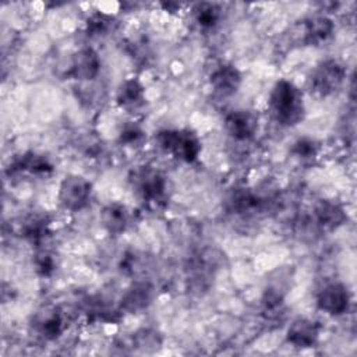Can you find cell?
<instances>
[{
	"instance_id": "cell-1",
	"label": "cell",
	"mask_w": 357,
	"mask_h": 357,
	"mask_svg": "<svg viewBox=\"0 0 357 357\" xmlns=\"http://www.w3.org/2000/svg\"><path fill=\"white\" fill-rule=\"evenodd\" d=\"M268 109L272 119L283 126H297L305 114V106L301 91L289 79H279L273 84L268 96Z\"/></svg>"
},
{
	"instance_id": "cell-2",
	"label": "cell",
	"mask_w": 357,
	"mask_h": 357,
	"mask_svg": "<svg viewBox=\"0 0 357 357\" xmlns=\"http://www.w3.org/2000/svg\"><path fill=\"white\" fill-rule=\"evenodd\" d=\"M155 139L163 152L185 163H194L202 151L199 137L190 128H163Z\"/></svg>"
},
{
	"instance_id": "cell-3",
	"label": "cell",
	"mask_w": 357,
	"mask_h": 357,
	"mask_svg": "<svg viewBox=\"0 0 357 357\" xmlns=\"http://www.w3.org/2000/svg\"><path fill=\"white\" fill-rule=\"evenodd\" d=\"M130 184L134 192L149 205L163 202L167 194V180L165 174L149 165L134 169L130 174Z\"/></svg>"
},
{
	"instance_id": "cell-4",
	"label": "cell",
	"mask_w": 357,
	"mask_h": 357,
	"mask_svg": "<svg viewBox=\"0 0 357 357\" xmlns=\"http://www.w3.org/2000/svg\"><path fill=\"white\" fill-rule=\"evenodd\" d=\"M92 198V184L91 181L81 174H68L66 176L57 192L59 204L63 209L70 212H78L86 208Z\"/></svg>"
},
{
	"instance_id": "cell-5",
	"label": "cell",
	"mask_w": 357,
	"mask_h": 357,
	"mask_svg": "<svg viewBox=\"0 0 357 357\" xmlns=\"http://www.w3.org/2000/svg\"><path fill=\"white\" fill-rule=\"evenodd\" d=\"M346 78L344 66L336 59L322 60L310 75V86L319 96L335 93Z\"/></svg>"
},
{
	"instance_id": "cell-6",
	"label": "cell",
	"mask_w": 357,
	"mask_h": 357,
	"mask_svg": "<svg viewBox=\"0 0 357 357\" xmlns=\"http://www.w3.org/2000/svg\"><path fill=\"white\" fill-rule=\"evenodd\" d=\"M315 303L319 311L331 317H340L350 310L351 294L343 283L329 282L318 290Z\"/></svg>"
},
{
	"instance_id": "cell-7",
	"label": "cell",
	"mask_w": 357,
	"mask_h": 357,
	"mask_svg": "<svg viewBox=\"0 0 357 357\" xmlns=\"http://www.w3.org/2000/svg\"><path fill=\"white\" fill-rule=\"evenodd\" d=\"M102 61L98 52L92 47H81L71 57L67 75L73 79L88 82L93 81L100 73Z\"/></svg>"
},
{
	"instance_id": "cell-8",
	"label": "cell",
	"mask_w": 357,
	"mask_h": 357,
	"mask_svg": "<svg viewBox=\"0 0 357 357\" xmlns=\"http://www.w3.org/2000/svg\"><path fill=\"white\" fill-rule=\"evenodd\" d=\"M225 130L234 141H248L254 138L258 131L259 120L258 116L245 109L231 110L225 117Z\"/></svg>"
},
{
	"instance_id": "cell-9",
	"label": "cell",
	"mask_w": 357,
	"mask_h": 357,
	"mask_svg": "<svg viewBox=\"0 0 357 357\" xmlns=\"http://www.w3.org/2000/svg\"><path fill=\"white\" fill-rule=\"evenodd\" d=\"M64 315L53 305L39 308L32 317L33 331L45 340H54L64 332Z\"/></svg>"
},
{
	"instance_id": "cell-10",
	"label": "cell",
	"mask_w": 357,
	"mask_h": 357,
	"mask_svg": "<svg viewBox=\"0 0 357 357\" xmlns=\"http://www.w3.org/2000/svg\"><path fill=\"white\" fill-rule=\"evenodd\" d=\"M153 286L146 280H135L131 283L120 298V310L128 314H137L146 310L153 300Z\"/></svg>"
},
{
	"instance_id": "cell-11",
	"label": "cell",
	"mask_w": 357,
	"mask_h": 357,
	"mask_svg": "<svg viewBox=\"0 0 357 357\" xmlns=\"http://www.w3.org/2000/svg\"><path fill=\"white\" fill-rule=\"evenodd\" d=\"M243 82L241 71L231 63L218 64L209 74V84L222 96H230L238 91Z\"/></svg>"
},
{
	"instance_id": "cell-12",
	"label": "cell",
	"mask_w": 357,
	"mask_h": 357,
	"mask_svg": "<svg viewBox=\"0 0 357 357\" xmlns=\"http://www.w3.org/2000/svg\"><path fill=\"white\" fill-rule=\"evenodd\" d=\"M321 326L310 318H296L286 331V340L297 349L314 347L319 339Z\"/></svg>"
},
{
	"instance_id": "cell-13",
	"label": "cell",
	"mask_w": 357,
	"mask_h": 357,
	"mask_svg": "<svg viewBox=\"0 0 357 357\" xmlns=\"http://www.w3.org/2000/svg\"><path fill=\"white\" fill-rule=\"evenodd\" d=\"M130 211L126 205L110 202L105 205L99 213V222L106 233L112 236L123 234L130 226Z\"/></svg>"
},
{
	"instance_id": "cell-14",
	"label": "cell",
	"mask_w": 357,
	"mask_h": 357,
	"mask_svg": "<svg viewBox=\"0 0 357 357\" xmlns=\"http://www.w3.org/2000/svg\"><path fill=\"white\" fill-rule=\"evenodd\" d=\"M10 170L14 173L46 176L53 172V163L43 153H39L35 151H26L14 158V160L10 165Z\"/></svg>"
},
{
	"instance_id": "cell-15",
	"label": "cell",
	"mask_w": 357,
	"mask_h": 357,
	"mask_svg": "<svg viewBox=\"0 0 357 357\" xmlns=\"http://www.w3.org/2000/svg\"><path fill=\"white\" fill-rule=\"evenodd\" d=\"M314 219L324 230H335L346 223L347 213L342 204L333 199H322L314 209Z\"/></svg>"
},
{
	"instance_id": "cell-16",
	"label": "cell",
	"mask_w": 357,
	"mask_h": 357,
	"mask_svg": "<svg viewBox=\"0 0 357 357\" xmlns=\"http://www.w3.org/2000/svg\"><path fill=\"white\" fill-rule=\"evenodd\" d=\"M145 88L137 78H126L116 91V103L119 107L134 112L145 105Z\"/></svg>"
},
{
	"instance_id": "cell-17",
	"label": "cell",
	"mask_w": 357,
	"mask_h": 357,
	"mask_svg": "<svg viewBox=\"0 0 357 357\" xmlns=\"http://www.w3.org/2000/svg\"><path fill=\"white\" fill-rule=\"evenodd\" d=\"M50 218L42 212H32L22 218L18 231L29 243H40L49 234Z\"/></svg>"
},
{
	"instance_id": "cell-18",
	"label": "cell",
	"mask_w": 357,
	"mask_h": 357,
	"mask_svg": "<svg viewBox=\"0 0 357 357\" xmlns=\"http://www.w3.org/2000/svg\"><path fill=\"white\" fill-rule=\"evenodd\" d=\"M262 205V198L258 197L257 192L247 187H236L230 191L226 206L229 212L236 215H245L257 211Z\"/></svg>"
},
{
	"instance_id": "cell-19",
	"label": "cell",
	"mask_w": 357,
	"mask_h": 357,
	"mask_svg": "<svg viewBox=\"0 0 357 357\" xmlns=\"http://www.w3.org/2000/svg\"><path fill=\"white\" fill-rule=\"evenodd\" d=\"M335 31L333 21L326 15H315L304 24V42L310 46H318L326 42Z\"/></svg>"
},
{
	"instance_id": "cell-20",
	"label": "cell",
	"mask_w": 357,
	"mask_h": 357,
	"mask_svg": "<svg viewBox=\"0 0 357 357\" xmlns=\"http://www.w3.org/2000/svg\"><path fill=\"white\" fill-rule=\"evenodd\" d=\"M192 17L201 29H213L222 18V8L216 3H198L192 8Z\"/></svg>"
},
{
	"instance_id": "cell-21",
	"label": "cell",
	"mask_w": 357,
	"mask_h": 357,
	"mask_svg": "<svg viewBox=\"0 0 357 357\" xmlns=\"http://www.w3.org/2000/svg\"><path fill=\"white\" fill-rule=\"evenodd\" d=\"M116 25V20L103 11H93L85 21V32L91 38H102L109 35Z\"/></svg>"
},
{
	"instance_id": "cell-22",
	"label": "cell",
	"mask_w": 357,
	"mask_h": 357,
	"mask_svg": "<svg viewBox=\"0 0 357 357\" xmlns=\"http://www.w3.org/2000/svg\"><path fill=\"white\" fill-rule=\"evenodd\" d=\"M319 142L315 138L311 137H300L297 138L290 148V153L300 159V160H312L317 158L318 152H319Z\"/></svg>"
},
{
	"instance_id": "cell-23",
	"label": "cell",
	"mask_w": 357,
	"mask_h": 357,
	"mask_svg": "<svg viewBox=\"0 0 357 357\" xmlns=\"http://www.w3.org/2000/svg\"><path fill=\"white\" fill-rule=\"evenodd\" d=\"M33 269L40 278H50L57 269L56 255L47 250H39L33 257Z\"/></svg>"
},
{
	"instance_id": "cell-24",
	"label": "cell",
	"mask_w": 357,
	"mask_h": 357,
	"mask_svg": "<svg viewBox=\"0 0 357 357\" xmlns=\"http://www.w3.org/2000/svg\"><path fill=\"white\" fill-rule=\"evenodd\" d=\"M144 138H145V131L142 126L137 121L124 123L119 131V142L124 146H135L141 144Z\"/></svg>"
},
{
	"instance_id": "cell-25",
	"label": "cell",
	"mask_w": 357,
	"mask_h": 357,
	"mask_svg": "<svg viewBox=\"0 0 357 357\" xmlns=\"http://www.w3.org/2000/svg\"><path fill=\"white\" fill-rule=\"evenodd\" d=\"M162 344L160 335L152 329H139L132 336V346L141 351H153Z\"/></svg>"
},
{
	"instance_id": "cell-26",
	"label": "cell",
	"mask_w": 357,
	"mask_h": 357,
	"mask_svg": "<svg viewBox=\"0 0 357 357\" xmlns=\"http://www.w3.org/2000/svg\"><path fill=\"white\" fill-rule=\"evenodd\" d=\"M102 149V141L91 132H86L79 139V151L86 156H96Z\"/></svg>"
}]
</instances>
